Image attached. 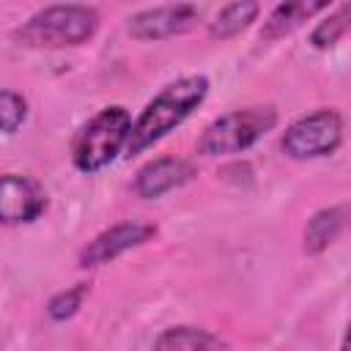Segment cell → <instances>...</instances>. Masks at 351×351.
<instances>
[{
  "mask_svg": "<svg viewBox=\"0 0 351 351\" xmlns=\"http://www.w3.org/2000/svg\"><path fill=\"white\" fill-rule=\"evenodd\" d=\"M206 93H208V80L203 74H189L165 85L132 123L129 140H126V156L145 151L148 145L162 140L167 132H173L178 123H184L192 115V110L203 104Z\"/></svg>",
  "mask_w": 351,
  "mask_h": 351,
  "instance_id": "6da1fadb",
  "label": "cell"
},
{
  "mask_svg": "<svg viewBox=\"0 0 351 351\" xmlns=\"http://www.w3.org/2000/svg\"><path fill=\"white\" fill-rule=\"evenodd\" d=\"M99 30V11L90 5H47L36 11L22 27L14 30V38L25 47L36 49H60L77 47L93 38Z\"/></svg>",
  "mask_w": 351,
  "mask_h": 351,
  "instance_id": "7a4b0ae2",
  "label": "cell"
},
{
  "mask_svg": "<svg viewBox=\"0 0 351 351\" xmlns=\"http://www.w3.org/2000/svg\"><path fill=\"white\" fill-rule=\"evenodd\" d=\"M129 129H132V115L126 107L112 104L99 110L88 123H82V129L71 143L74 167L80 173H96L107 167L121 154V148H126Z\"/></svg>",
  "mask_w": 351,
  "mask_h": 351,
  "instance_id": "3957f363",
  "label": "cell"
},
{
  "mask_svg": "<svg viewBox=\"0 0 351 351\" xmlns=\"http://www.w3.org/2000/svg\"><path fill=\"white\" fill-rule=\"evenodd\" d=\"M274 126H277V110L271 104H252L244 110H230L214 118L203 129L197 140V151L203 156L239 154V151H247L252 143H258Z\"/></svg>",
  "mask_w": 351,
  "mask_h": 351,
  "instance_id": "277c9868",
  "label": "cell"
},
{
  "mask_svg": "<svg viewBox=\"0 0 351 351\" xmlns=\"http://www.w3.org/2000/svg\"><path fill=\"white\" fill-rule=\"evenodd\" d=\"M343 143V118L332 107H321L310 115H302L293 121L280 145L291 159H318L337 151Z\"/></svg>",
  "mask_w": 351,
  "mask_h": 351,
  "instance_id": "5b68a950",
  "label": "cell"
},
{
  "mask_svg": "<svg viewBox=\"0 0 351 351\" xmlns=\"http://www.w3.org/2000/svg\"><path fill=\"white\" fill-rule=\"evenodd\" d=\"M156 236V225L151 222H140V219H126V222H118L107 230H101L99 236H93L82 252H80V266L82 269H93V266H101V263H110L115 261L118 255H123L126 250H134L145 241H151Z\"/></svg>",
  "mask_w": 351,
  "mask_h": 351,
  "instance_id": "8992f818",
  "label": "cell"
},
{
  "mask_svg": "<svg viewBox=\"0 0 351 351\" xmlns=\"http://www.w3.org/2000/svg\"><path fill=\"white\" fill-rule=\"evenodd\" d=\"M197 22H200V11L189 3L156 5V8L137 11L129 19V36L137 41H159V38H170L192 30Z\"/></svg>",
  "mask_w": 351,
  "mask_h": 351,
  "instance_id": "52a82bcc",
  "label": "cell"
},
{
  "mask_svg": "<svg viewBox=\"0 0 351 351\" xmlns=\"http://www.w3.org/2000/svg\"><path fill=\"white\" fill-rule=\"evenodd\" d=\"M47 206L44 186L19 173L0 176V225H22L33 222Z\"/></svg>",
  "mask_w": 351,
  "mask_h": 351,
  "instance_id": "ba28073f",
  "label": "cell"
},
{
  "mask_svg": "<svg viewBox=\"0 0 351 351\" xmlns=\"http://www.w3.org/2000/svg\"><path fill=\"white\" fill-rule=\"evenodd\" d=\"M192 176H195L192 162H186L181 156H159L137 170L134 192L145 200H154V197H162L165 192L184 186Z\"/></svg>",
  "mask_w": 351,
  "mask_h": 351,
  "instance_id": "9c48e42d",
  "label": "cell"
},
{
  "mask_svg": "<svg viewBox=\"0 0 351 351\" xmlns=\"http://www.w3.org/2000/svg\"><path fill=\"white\" fill-rule=\"evenodd\" d=\"M326 8H329V3H307V0L280 3V5L269 14V19L263 22V27H261V38H263V41H277V38L293 33V30H296L302 22H307L313 14L326 11Z\"/></svg>",
  "mask_w": 351,
  "mask_h": 351,
  "instance_id": "30bf717a",
  "label": "cell"
},
{
  "mask_svg": "<svg viewBox=\"0 0 351 351\" xmlns=\"http://www.w3.org/2000/svg\"><path fill=\"white\" fill-rule=\"evenodd\" d=\"M343 222H346V208L343 206H329V208H321L318 214H313V219H307V228H304V252L307 255H318L324 252L343 230Z\"/></svg>",
  "mask_w": 351,
  "mask_h": 351,
  "instance_id": "8fae6325",
  "label": "cell"
},
{
  "mask_svg": "<svg viewBox=\"0 0 351 351\" xmlns=\"http://www.w3.org/2000/svg\"><path fill=\"white\" fill-rule=\"evenodd\" d=\"M219 343L211 332L197 326H170L154 340V351H217Z\"/></svg>",
  "mask_w": 351,
  "mask_h": 351,
  "instance_id": "7c38bea8",
  "label": "cell"
},
{
  "mask_svg": "<svg viewBox=\"0 0 351 351\" xmlns=\"http://www.w3.org/2000/svg\"><path fill=\"white\" fill-rule=\"evenodd\" d=\"M258 11H261V5H258V3H252V0L230 3V5L219 8V14L214 16V22H211V30H208V33H211L214 38H219V41L233 38V36H239L241 30H247V27L255 22Z\"/></svg>",
  "mask_w": 351,
  "mask_h": 351,
  "instance_id": "4fadbf2b",
  "label": "cell"
},
{
  "mask_svg": "<svg viewBox=\"0 0 351 351\" xmlns=\"http://www.w3.org/2000/svg\"><path fill=\"white\" fill-rule=\"evenodd\" d=\"M348 25H351V3H343L337 11H332L326 19H321L315 25V30L310 33V41L315 49H329L335 47L346 33H348Z\"/></svg>",
  "mask_w": 351,
  "mask_h": 351,
  "instance_id": "5bb4252c",
  "label": "cell"
},
{
  "mask_svg": "<svg viewBox=\"0 0 351 351\" xmlns=\"http://www.w3.org/2000/svg\"><path fill=\"white\" fill-rule=\"evenodd\" d=\"M85 293H88V285H85V282H77V285H71V288L55 293V296L49 299V304H47L49 318H52V321H66V318H71V315L82 307Z\"/></svg>",
  "mask_w": 351,
  "mask_h": 351,
  "instance_id": "9a60e30c",
  "label": "cell"
},
{
  "mask_svg": "<svg viewBox=\"0 0 351 351\" xmlns=\"http://www.w3.org/2000/svg\"><path fill=\"white\" fill-rule=\"evenodd\" d=\"M27 118V101L14 90H0V132L14 134Z\"/></svg>",
  "mask_w": 351,
  "mask_h": 351,
  "instance_id": "2e32d148",
  "label": "cell"
}]
</instances>
